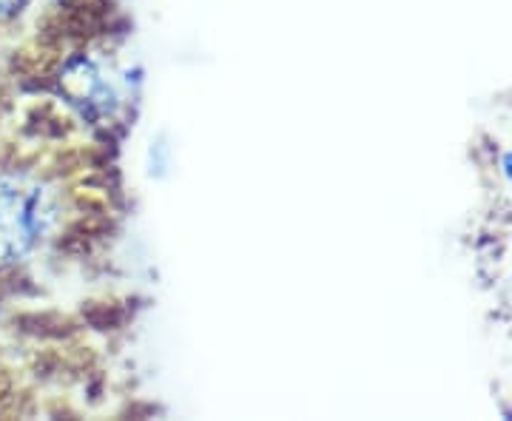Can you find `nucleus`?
<instances>
[{"label": "nucleus", "mask_w": 512, "mask_h": 421, "mask_svg": "<svg viewBox=\"0 0 512 421\" xmlns=\"http://www.w3.org/2000/svg\"><path fill=\"white\" fill-rule=\"evenodd\" d=\"M57 220L55 191L29 174L0 177V268L35 254Z\"/></svg>", "instance_id": "f257e3e1"}, {"label": "nucleus", "mask_w": 512, "mask_h": 421, "mask_svg": "<svg viewBox=\"0 0 512 421\" xmlns=\"http://www.w3.org/2000/svg\"><path fill=\"white\" fill-rule=\"evenodd\" d=\"M63 89L72 97V103L83 106L86 114H97V111H111L114 106V92L106 74L100 72L89 60L72 63L66 74H63Z\"/></svg>", "instance_id": "f03ea898"}, {"label": "nucleus", "mask_w": 512, "mask_h": 421, "mask_svg": "<svg viewBox=\"0 0 512 421\" xmlns=\"http://www.w3.org/2000/svg\"><path fill=\"white\" fill-rule=\"evenodd\" d=\"M20 6H23V0H0V18H12V15H18Z\"/></svg>", "instance_id": "7ed1b4c3"}]
</instances>
